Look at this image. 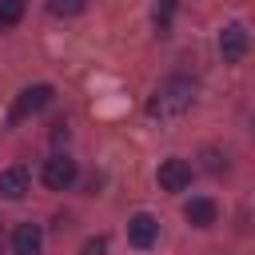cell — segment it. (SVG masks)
<instances>
[{"mask_svg":"<svg viewBox=\"0 0 255 255\" xmlns=\"http://www.w3.org/2000/svg\"><path fill=\"white\" fill-rule=\"evenodd\" d=\"M191 100H195L191 80L171 76V80H163V84L151 92V100H147V116H155V120H179V116L191 108Z\"/></svg>","mask_w":255,"mask_h":255,"instance_id":"1","label":"cell"},{"mask_svg":"<svg viewBox=\"0 0 255 255\" xmlns=\"http://www.w3.org/2000/svg\"><path fill=\"white\" fill-rule=\"evenodd\" d=\"M44 187H52V191H64V187H72L76 183V159H68V155H52V159H44Z\"/></svg>","mask_w":255,"mask_h":255,"instance_id":"2","label":"cell"},{"mask_svg":"<svg viewBox=\"0 0 255 255\" xmlns=\"http://www.w3.org/2000/svg\"><path fill=\"white\" fill-rule=\"evenodd\" d=\"M52 104V88L48 84H32V88H24L20 96H16V108H12V120H24V116H36V112H44Z\"/></svg>","mask_w":255,"mask_h":255,"instance_id":"3","label":"cell"},{"mask_svg":"<svg viewBox=\"0 0 255 255\" xmlns=\"http://www.w3.org/2000/svg\"><path fill=\"white\" fill-rule=\"evenodd\" d=\"M247 28L243 24H227L223 32H219V56L227 60V64H235V60H243L247 56Z\"/></svg>","mask_w":255,"mask_h":255,"instance_id":"4","label":"cell"},{"mask_svg":"<svg viewBox=\"0 0 255 255\" xmlns=\"http://www.w3.org/2000/svg\"><path fill=\"white\" fill-rule=\"evenodd\" d=\"M155 239H159V223H155L147 211H139V215H131V219H128V243H131V247L147 251Z\"/></svg>","mask_w":255,"mask_h":255,"instance_id":"5","label":"cell"},{"mask_svg":"<svg viewBox=\"0 0 255 255\" xmlns=\"http://www.w3.org/2000/svg\"><path fill=\"white\" fill-rule=\"evenodd\" d=\"M155 179H159L163 191H183V187L191 183V163H187V159H163Z\"/></svg>","mask_w":255,"mask_h":255,"instance_id":"6","label":"cell"},{"mask_svg":"<svg viewBox=\"0 0 255 255\" xmlns=\"http://www.w3.org/2000/svg\"><path fill=\"white\" fill-rule=\"evenodd\" d=\"M40 247H44V235H40L36 223H20L12 231V251L16 255H40Z\"/></svg>","mask_w":255,"mask_h":255,"instance_id":"7","label":"cell"},{"mask_svg":"<svg viewBox=\"0 0 255 255\" xmlns=\"http://www.w3.org/2000/svg\"><path fill=\"white\" fill-rule=\"evenodd\" d=\"M24 191H28V171L16 163V167H4L0 171V195L4 199H24Z\"/></svg>","mask_w":255,"mask_h":255,"instance_id":"8","label":"cell"},{"mask_svg":"<svg viewBox=\"0 0 255 255\" xmlns=\"http://www.w3.org/2000/svg\"><path fill=\"white\" fill-rule=\"evenodd\" d=\"M183 219L191 227H211L215 223V203L211 199H191V203H183Z\"/></svg>","mask_w":255,"mask_h":255,"instance_id":"9","label":"cell"},{"mask_svg":"<svg viewBox=\"0 0 255 255\" xmlns=\"http://www.w3.org/2000/svg\"><path fill=\"white\" fill-rule=\"evenodd\" d=\"M84 8H88V0H48L52 16H80Z\"/></svg>","mask_w":255,"mask_h":255,"instance_id":"10","label":"cell"},{"mask_svg":"<svg viewBox=\"0 0 255 255\" xmlns=\"http://www.w3.org/2000/svg\"><path fill=\"white\" fill-rule=\"evenodd\" d=\"M175 8H179V0H163V4L155 8V28H159V36H167V28H171V16H175Z\"/></svg>","mask_w":255,"mask_h":255,"instance_id":"11","label":"cell"},{"mask_svg":"<svg viewBox=\"0 0 255 255\" xmlns=\"http://www.w3.org/2000/svg\"><path fill=\"white\" fill-rule=\"evenodd\" d=\"M20 16H24V0H0V24L4 28L20 24Z\"/></svg>","mask_w":255,"mask_h":255,"instance_id":"12","label":"cell"},{"mask_svg":"<svg viewBox=\"0 0 255 255\" xmlns=\"http://www.w3.org/2000/svg\"><path fill=\"white\" fill-rule=\"evenodd\" d=\"M104 251H108V239H104V235H96V239H88V243H84V251H80V255H104Z\"/></svg>","mask_w":255,"mask_h":255,"instance_id":"13","label":"cell"}]
</instances>
